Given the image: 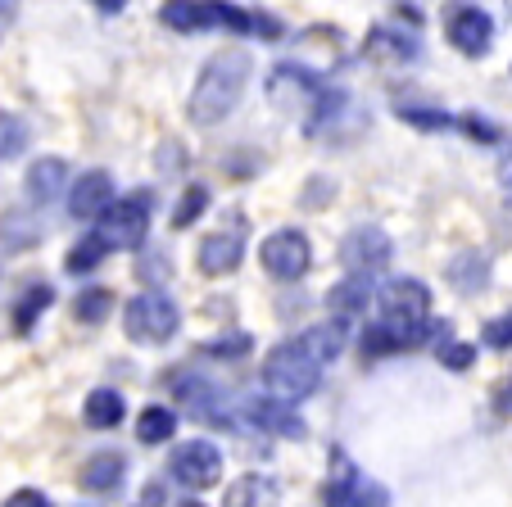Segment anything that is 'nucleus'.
<instances>
[{"instance_id":"c03bdc74","label":"nucleus","mask_w":512,"mask_h":507,"mask_svg":"<svg viewBox=\"0 0 512 507\" xmlns=\"http://www.w3.org/2000/svg\"><path fill=\"white\" fill-rule=\"evenodd\" d=\"M10 23H14V0H0V41H5Z\"/></svg>"},{"instance_id":"c9c22d12","label":"nucleus","mask_w":512,"mask_h":507,"mask_svg":"<svg viewBox=\"0 0 512 507\" xmlns=\"http://www.w3.org/2000/svg\"><path fill=\"white\" fill-rule=\"evenodd\" d=\"M435 358L449 367V372H467L476 363V345H463V340H445V345H435Z\"/></svg>"},{"instance_id":"c756f323","label":"nucleus","mask_w":512,"mask_h":507,"mask_svg":"<svg viewBox=\"0 0 512 507\" xmlns=\"http://www.w3.org/2000/svg\"><path fill=\"white\" fill-rule=\"evenodd\" d=\"M109 313H114V290L109 286H87L73 299V317H78L82 326H100Z\"/></svg>"},{"instance_id":"0eeeda50","label":"nucleus","mask_w":512,"mask_h":507,"mask_svg":"<svg viewBox=\"0 0 512 507\" xmlns=\"http://www.w3.org/2000/svg\"><path fill=\"white\" fill-rule=\"evenodd\" d=\"M168 476L182 489H213L223 480V449L213 440H186L168 458Z\"/></svg>"},{"instance_id":"37998d69","label":"nucleus","mask_w":512,"mask_h":507,"mask_svg":"<svg viewBox=\"0 0 512 507\" xmlns=\"http://www.w3.org/2000/svg\"><path fill=\"white\" fill-rule=\"evenodd\" d=\"M177 145L173 141H164V154H159V168H164V173H177V168H182V159H177Z\"/></svg>"},{"instance_id":"39448f33","label":"nucleus","mask_w":512,"mask_h":507,"mask_svg":"<svg viewBox=\"0 0 512 507\" xmlns=\"http://www.w3.org/2000/svg\"><path fill=\"white\" fill-rule=\"evenodd\" d=\"M259 263L272 281H300L313 268V245L300 227H281L259 245Z\"/></svg>"},{"instance_id":"a18cd8bd","label":"nucleus","mask_w":512,"mask_h":507,"mask_svg":"<svg viewBox=\"0 0 512 507\" xmlns=\"http://www.w3.org/2000/svg\"><path fill=\"white\" fill-rule=\"evenodd\" d=\"M499 182L508 186V195H512V150H508V154H503V159H499Z\"/></svg>"},{"instance_id":"423d86ee","label":"nucleus","mask_w":512,"mask_h":507,"mask_svg":"<svg viewBox=\"0 0 512 507\" xmlns=\"http://www.w3.org/2000/svg\"><path fill=\"white\" fill-rule=\"evenodd\" d=\"M390 259H395V240H390V231L377 227V222H363V227H354L340 240V263H345V272L377 277V272L390 268Z\"/></svg>"},{"instance_id":"2eb2a0df","label":"nucleus","mask_w":512,"mask_h":507,"mask_svg":"<svg viewBox=\"0 0 512 507\" xmlns=\"http://www.w3.org/2000/svg\"><path fill=\"white\" fill-rule=\"evenodd\" d=\"M195 263H200L204 277H232V272L245 263V236H241V227L204 236L200 249H195Z\"/></svg>"},{"instance_id":"c85d7f7f","label":"nucleus","mask_w":512,"mask_h":507,"mask_svg":"<svg viewBox=\"0 0 512 507\" xmlns=\"http://www.w3.org/2000/svg\"><path fill=\"white\" fill-rule=\"evenodd\" d=\"M177 435V412L164 403H150V408L136 417V440L141 444H168Z\"/></svg>"},{"instance_id":"6ab92c4d","label":"nucleus","mask_w":512,"mask_h":507,"mask_svg":"<svg viewBox=\"0 0 512 507\" xmlns=\"http://www.w3.org/2000/svg\"><path fill=\"white\" fill-rule=\"evenodd\" d=\"M449 286L458 290V295H481L485 286H490L494 268H490V254L485 249H463V254H454L445 268Z\"/></svg>"},{"instance_id":"412c9836","label":"nucleus","mask_w":512,"mask_h":507,"mask_svg":"<svg viewBox=\"0 0 512 507\" xmlns=\"http://www.w3.org/2000/svg\"><path fill=\"white\" fill-rule=\"evenodd\" d=\"M82 417H87L91 431H118V426H123V417H127V399L118 390H109V385H100V390L87 394Z\"/></svg>"},{"instance_id":"a878e982","label":"nucleus","mask_w":512,"mask_h":507,"mask_svg":"<svg viewBox=\"0 0 512 507\" xmlns=\"http://www.w3.org/2000/svg\"><path fill=\"white\" fill-rule=\"evenodd\" d=\"M331 462H336V471H331V480H327V507H354V494H358V480H363V471L354 467V462L345 458V453H331Z\"/></svg>"},{"instance_id":"ea45409f","label":"nucleus","mask_w":512,"mask_h":507,"mask_svg":"<svg viewBox=\"0 0 512 507\" xmlns=\"http://www.w3.org/2000/svg\"><path fill=\"white\" fill-rule=\"evenodd\" d=\"M5 507H55L41 489H14L10 498H5Z\"/></svg>"},{"instance_id":"7c9ffc66","label":"nucleus","mask_w":512,"mask_h":507,"mask_svg":"<svg viewBox=\"0 0 512 507\" xmlns=\"http://www.w3.org/2000/svg\"><path fill=\"white\" fill-rule=\"evenodd\" d=\"M204 209H209V186L186 182V191L177 195V204H173V227H177V231L195 227V222L204 218Z\"/></svg>"},{"instance_id":"72a5a7b5","label":"nucleus","mask_w":512,"mask_h":507,"mask_svg":"<svg viewBox=\"0 0 512 507\" xmlns=\"http://www.w3.org/2000/svg\"><path fill=\"white\" fill-rule=\"evenodd\" d=\"M263 498H268V485H263L259 476H245L227 489V507H259Z\"/></svg>"},{"instance_id":"f3484780","label":"nucleus","mask_w":512,"mask_h":507,"mask_svg":"<svg viewBox=\"0 0 512 507\" xmlns=\"http://www.w3.org/2000/svg\"><path fill=\"white\" fill-rule=\"evenodd\" d=\"M123 480H127V458L118 449L91 453V458L82 462V471H78V485L87 489V494H118Z\"/></svg>"},{"instance_id":"f03ea898","label":"nucleus","mask_w":512,"mask_h":507,"mask_svg":"<svg viewBox=\"0 0 512 507\" xmlns=\"http://www.w3.org/2000/svg\"><path fill=\"white\" fill-rule=\"evenodd\" d=\"M322 367L327 363H318V358L304 349L300 335H295V340H281V345L263 358V385L290 403H304L322 385Z\"/></svg>"},{"instance_id":"e433bc0d","label":"nucleus","mask_w":512,"mask_h":507,"mask_svg":"<svg viewBox=\"0 0 512 507\" xmlns=\"http://www.w3.org/2000/svg\"><path fill=\"white\" fill-rule=\"evenodd\" d=\"M481 340H485V349H512V308H508V313H499V317H490V322H485Z\"/></svg>"},{"instance_id":"1a4fd4ad","label":"nucleus","mask_w":512,"mask_h":507,"mask_svg":"<svg viewBox=\"0 0 512 507\" xmlns=\"http://www.w3.org/2000/svg\"><path fill=\"white\" fill-rule=\"evenodd\" d=\"M327 87L318 73H313L309 64H277L268 73V82H263V91H268V100L277 109H286V114H295V109H309L313 105V96Z\"/></svg>"},{"instance_id":"a211bd4d","label":"nucleus","mask_w":512,"mask_h":507,"mask_svg":"<svg viewBox=\"0 0 512 507\" xmlns=\"http://www.w3.org/2000/svg\"><path fill=\"white\" fill-rule=\"evenodd\" d=\"M372 304H377V286L363 272H349L345 281H336L327 290V313H336V317H358V313H368Z\"/></svg>"},{"instance_id":"473e14b6","label":"nucleus","mask_w":512,"mask_h":507,"mask_svg":"<svg viewBox=\"0 0 512 507\" xmlns=\"http://www.w3.org/2000/svg\"><path fill=\"white\" fill-rule=\"evenodd\" d=\"M250 349H254V340L245 331H227V335H218V340H204L200 354L204 358H223V363H236V358H245Z\"/></svg>"},{"instance_id":"f257e3e1","label":"nucleus","mask_w":512,"mask_h":507,"mask_svg":"<svg viewBox=\"0 0 512 507\" xmlns=\"http://www.w3.org/2000/svg\"><path fill=\"white\" fill-rule=\"evenodd\" d=\"M250 77H254L250 50L227 46V50H218V55H209L200 77H195L191 100H186V118H191L195 127L227 123V118L236 114V105L245 100V91H250Z\"/></svg>"},{"instance_id":"2f4dec72","label":"nucleus","mask_w":512,"mask_h":507,"mask_svg":"<svg viewBox=\"0 0 512 507\" xmlns=\"http://www.w3.org/2000/svg\"><path fill=\"white\" fill-rule=\"evenodd\" d=\"M28 141H32L28 123H23L19 114H10V109H0V163L19 159V154L28 150Z\"/></svg>"},{"instance_id":"49530a36","label":"nucleus","mask_w":512,"mask_h":507,"mask_svg":"<svg viewBox=\"0 0 512 507\" xmlns=\"http://www.w3.org/2000/svg\"><path fill=\"white\" fill-rule=\"evenodd\" d=\"M100 14H123L127 10V0H91Z\"/></svg>"},{"instance_id":"5701e85b","label":"nucleus","mask_w":512,"mask_h":507,"mask_svg":"<svg viewBox=\"0 0 512 507\" xmlns=\"http://www.w3.org/2000/svg\"><path fill=\"white\" fill-rule=\"evenodd\" d=\"M368 55L372 59H390V64H413L422 55L413 32H395V28H372L368 37Z\"/></svg>"},{"instance_id":"9d476101","label":"nucleus","mask_w":512,"mask_h":507,"mask_svg":"<svg viewBox=\"0 0 512 507\" xmlns=\"http://www.w3.org/2000/svg\"><path fill=\"white\" fill-rule=\"evenodd\" d=\"M173 399L186 408V417L209 421V426H236V417L227 412L223 390L213 381H204L200 372H177L173 376Z\"/></svg>"},{"instance_id":"393cba45","label":"nucleus","mask_w":512,"mask_h":507,"mask_svg":"<svg viewBox=\"0 0 512 507\" xmlns=\"http://www.w3.org/2000/svg\"><path fill=\"white\" fill-rule=\"evenodd\" d=\"M159 19L173 32H209V0H164Z\"/></svg>"},{"instance_id":"cd10ccee","label":"nucleus","mask_w":512,"mask_h":507,"mask_svg":"<svg viewBox=\"0 0 512 507\" xmlns=\"http://www.w3.org/2000/svg\"><path fill=\"white\" fill-rule=\"evenodd\" d=\"M395 118L408 127H417V132H449V127H458L454 114H445L440 105H417V100H399Z\"/></svg>"},{"instance_id":"f704fd0d","label":"nucleus","mask_w":512,"mask_h":507,"mask_svg":"<svg viewBox=\"0 0 512 507\" xmlns=\"http://www.w3.org/2000/svg\"><path fill=\"white\" fill-rule=\"evenodd\" d=\"M458 127H463V136L467 141H476V145H499L503 141V132L485 114H463L458 118Z\"/></svg>"},{"instance_id":"9b49d317","label":"nucleus","mask_w":512,"mask_h":507,"mask_svg":"<svg viewBox=\"0 0 512 507\" xmlns=\"http://www.w3.org/2000/svg\"><path fill=\"white\" fill-rule=\"evenodd\" d=\"M377 313L386 317V322H426L431 317V290H426V281L417 277H390L386 286L377 290Z\"/></svg>"},{"instance_id":"4be33fe9","label":"nucleus","mask_w":512,"mask_h":507,"mask_svg":"<svg viewBox=\"0 0 512 507\" xmlns=\"http://www.w3.org/2000/svg\"><path fill=\"white\" fill-rule=\"evenodd\" d=\"M55 304V290L46 286V281H32V286H23V295L14 299L10 308V322H14V335H32L41 322V313Z\"/></svg>"},{"instance_id":"de8ad7c7","label":"nucleus","mask_w":512,"mask_h":507,"mask_svg":"<svg viewBox=\"0 0 512 507\" xmlns=\"http://www.w3.org/2000/svg\"><path fill=\"white\" fill-rule=\"evenodd\" d=\"M499 408H503V412H512V376L499 385Z\"/></svg>"},{"instance_id":"4c0bfd02","label":"nucleus","mask_w":512,"mask_h":507,"mask_svg":"<svg viewBox=\"0 0 512 507\" xmlns=\"http://www.w3.org/2000/svg\"><path fill=\"white\" fill-rule=\"evenodd\" d=\"M354 507H390V494L386 485H377V480H358V494H354Z\"/></svg>"},{"instance_id":"aec40b11","label":"nucleus","mask_w":512,"mask_h":507,"mask_svg":"<svg viewBox=\"0 0 512 507\" xmlns=\"http://www.w3.org/2000/svg\"><path fill=\"white\" fill-rule=\"evenodd\" d=\"M300 340H304V349H309L318 363H336V358L345 354V345H349V317L331 313L327 322H313Z\"/></svg>"},{"instance_id":"4468645a","label":"nucleus","mask_w":512,"mask_h":507,"mask_svg":"<svg viewBox=\"0 0 512 507\" xmlns=\"http://www.w3.org/2000/svg\"><path fill=\"white\" fill-rule=\"evenodd\" d=\"M68 186H73V173H68V163L59 159V154H41L28 168V177H23V195H28V204H37V209L64 200Z\"/></svg>"},{"instance_id":"6e6552de","label":"nucleus","mask_w":512,"mask_h":507,"mask_svg":"<svg viewBox=\"0 0 512 507\" xmlns=\"http://www.w3.org/2000/svg\"><path fill=\"white\" fill-rule=\"evenodd\" d=\"M241 412L250 426H259V431L277 435V440H304L309 435V421L300 417V408L290 399H281V394H254V399H241Z\"/></svg>"},{"instance_id":"20e7f679","label":"nucleus","mask_w":512,"mask_h":507,"mask_svg":"<svg viewBox=\"0 0 512 507\" xmlns=\"http://www.w3.org/2000/svg\"><path fill=\"white\" fill-rule=\"evenodd\" d=\"M150 213H155V191H132L100 213L96 231L109 249H141L150 236Z\"/></svg>"},{"instance_id":"f8f14e48","label":"nucleus","mask_w":512,"mask_h":507,"mask_svg":"<svg viewBox=\"0 0 512 507\" xmlns=\"http://www.w3.org/2000/svg\"><path fill=\"white\" fill-rule=\"evenodd\" d=\"M445 37L458 55L481 59V55H490V46H494V19L481 5H454L445 19Z\"/></svg>"},{"instance_id":"ddd939ff","label":"nucleus","mask_w":512,"mask_h":507,"mask_svg":"<svg viewBox=\"0 0 512 507\" xmlns=\"http://www.w3.org/2000/svg\"><path fill=\"white\" fill-rule=\"evenodd\" d=\"M68 204V218H78V222H96L100 213L114 204V177L105 173V168H91V173H78V182L68 186L64 195Z\"/></svg>"},{"instance_id":"dca6fc26","label":"nucleus","mask_w":512,"mask_h":507,"mask_svg":"<svg viewBox=\"0 0 512 507\" xmlns=\"http://www.w3.org/2000/svg\"><path fill=\"white\" fill-rule=\"evenodd\" d=\"M46 240V222H41L37 204H14V209L0 213V245L23 254V249H37Z\"/></svg>"},{"instance_id":"bb28decb","label":"nucleus","mask_w":512,"mask_h":507,"mask_svg":"<svg viewBox=\"0 0 512 507\" xmlns=\"http://www.w3.org/2000/svg\"><path fill=\"white\" fill-rule=\"evenodd\" d=\"M105 259H109L105 236H100V231H91V236H82L78 245L64 254V272H68V277H87V272H96Z\"/></svg>"},{"instance_id":"79ce46f5","label":"nucleus","mask_w":512,"mask_h":507,"mask_svg":"<svg viewBox=\"0 0 512 507\" xmlns=\"http://www.w3.org/2000/svg\"><path fill=\"white\" fill-rule=\"evenodd\" d=\"M136 507H164V485H159V480H150V485L141 489V498H136Z\"/></svg>"},{"instance_id":"09e8293b","label":"nucleus","mask_w":512,"mask_h":507,"mask_svg":"<svg viewBox=\"0 0 512 507\" xmlns=\"http://www.w3.org/2000/svg\"><path fill=\"white\" fill-rule=\"evenodd\" d=\"M182 507H204V503H200V498H186V503H182Z\"/></svg>"},{"instance_id":"58836bf2","label":"nucleus","mask_w":512,"mask_h":507,"mask_svg":"<svg viewBox=\"0 0 512 507\" xmlns=\"http://www.w3.org/2000/svg\"><path fill=\"white\" fill-rule=\"evenodd\" d=\"M136 277H141V281H155V286H159V281L168 277V263L159 259V254H141V259H136Z\"/></svg>"},{"instance_id":"7ed1b4c3","label":"nucleus","mask_w":512,"mask_h":507,"mask_svg":"<svg viewBox=\"0 0 512 507\" xmlns=\"http://www.w3.org/2000/svg\"><path fill=\"white\" fill-rule=\"evenodd\" d=\"M182 326V308L173 304V295H164L159 286L141 290L127 299L123 308V331L132 345H168Z\"/></svg>"},{"instance_id":"a19ab883","label":"nucleus","mask_w":512,"mask_h":507,"mask_svg":"<svg viewBox=\"0 0 512 507\" xmlns=\"http://www.w3.org/2000/svg\"><path fill=\"white\" fill-rule=\"evenodd\" d=\"M331 195H336V186H331L327 177H313V182H309V195H304V204H309V209H322Z\"/></svg>"},{"instance_id":"b1692460","label":"nucleus","mask_w":512,"mask_h":507,"mask_svg":"<svg viewBox=\"0 0 512 507\" xmlns=\"http://www.w3.org/2000/svg\"><path fill=\"white\" fill-rule=\"evenodd\" d=\"M345 105H349V91H345V87H322L318 96H313V105H309L304 132H309V136L331 132V127L340 123V114H345Z\"/></svg>"}]
</instances>
